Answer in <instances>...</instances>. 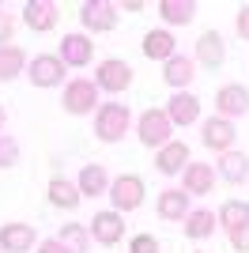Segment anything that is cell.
I'll return each instance as SVG.
<instances>
[{"mask_svg": "<svg viewBox=\"0 0 249 253\" xmlns=\"http://www.w3.org/2000/svg\"><path fill=\"white\" fill-rule=\"evenodd\" d=\"M215 110H219V117H238V114H246L249 110V91L242 84H227V87H219V95H215Z\"/></svg>", "mask_w": 249, "mask_h": 253, "instance_id": "obj_12", "label": "cell"}, {"mask_svg": "<svg viewBox=\"0 0 249 253\" xmlns=\"http://www.w3.org/2000/svg\"><path fill=\"white\" fill-rule=\"evenodd\" d=\"M181 174H185V193L193 197H204L215 189V167H208V163H189Z\"/></svg>", "mask_w": 249, "mask_h": 253, "instance_id": "obj_15", "label": "cell"}, {"mask_svg": "<svg viewBox=\"0 0 249 253\" xmlns=\"http://www.w3.org/2000/svg\"><path fill=\"white\" fill-rule=\"evenodd\" d=\"M200 253H204V250H200Z\"/></svg>", "mask_w": 249, "mask_h": 253, "instance_id": "obj_36", "label": "cell"}, {"mask_svg": "<svg viewBox=\"0 0 249 253\" xmlns=\"http://www.w3.org/2000/svg\"><path fill=\"white\" fill-rule=\"evenodd\" d=\"M230 246H234L238 253H249V223L238 227V231H230Z\"/></svg>", "mask_w": 249, "mask_h": 253, "instance_id": "obj_31", "label": "cell"}, {"mask_svg": "<svg viewBox=\"0 0 249 253\" xmlns=\"http://www.w3.org/2000/svg\"><path fill=\"white\" fill-rule=\"evenodd\" d=\"M132 84V68L121 61V57H110L94 68V87L98 91H110V95H121L124 87Z\"/></svg>", "mask_w": 249, "mask_h": 253, "instance_id": "obj_4", "label": "cell"}, {"mask_svg": "<svg viewBox=\"0 0 249 253\" xmlns=\"http://www.w3.org/2000/svg\"><path fill=\"white\" fill-rule=\"evenodd\" d=\"M57 57H61L64 64H72V68H83V64L94 61V42L87 38V34H64Z\"/></svg>", "mask_w": 249, "mask_h": 253, "instance_id": "obj_10", "label": "cell"}, {"mask_svg": "<svg viewBox=\"0 0 249 253\" xmlns=\"http://www.w3.org/2000/svg\"><path fill=\"white\" fill-rule=\"evenodd\" d=\"M200 136H204V148L219 151V155H227L230 148H234V125H230L227 117H211V121H204V128H200Z\"/></svg>", "mask_w": 249, "mask_h": 253, "instance_id": "obj_9", "label": "cell"}, {"mask_svg": "<svg viewBox=\"0 0 249 253\" xmlns=\"http://www.w3.org/2000/svg\"><path fill=\"white\" fill-rule=\"evenodd\" d=\"M166 117H170V125H193L200 117V98L189 95V91H177V95L166 102Z\"/></svg>", "mask_w": 249, "mask_h": 253, "instance_id": "obj_13", "label": "cell"}, {"mask_svg": "<svg viewBox=\"0 0 249 253\" xmlns=\"http://www.w3.org/2000/svg\"><path fill=\"white\" fill-rule=\"evenodd\" d=\"M163 80H166L170 87H177V91H181V87H189V84H193V61L174 53V57L163 64Z\"/></svg>", "mask_w": 249, "mask_h": 253, "instance_id": "obj_21", "label": "cell"}, {"mask_svg": "<svg viewBox=\"0 0 249 253\" xmlns=\"http://www.w3.org/2000/svg\"><path fill=\"white\" fill-rule=\"evenodd\" d=\"M76 189H80V197H102V193L110 189L106 167H102V163H87V167L80 170V181H76Z\"/></svg>", "mask_w": 249, "mask_h": 253, "instance_id": "obj_17", "label": "cell"}, {"mask_svg": "<svg viewBox=\"0 0 249 253\" xmlns=\"http://www.w3.org/2000/svg\"><path fill=\"white\" fill-rule=\"evenodd\" d=\"M15 163H19V144L11 136H0V170L15 167Z\"/></svg>", "mask_w": 249, "mask_h": 253, "instance_id": "obj_29", "label": "cell"}, {"mask_svg": "<svg viewBox=\"0 0 249 253\" xmlns=\"http://www.w3.org/2000/svg\"><path fill=\"white\" fill-rule=\"evenodd\" d=\"M144 57L147 61H170L174 57V38H170V31H147L144 34Z\"/></svg>", "mask_w": 249, "mask_h": 253, "instance_id": "obj_20", "label": "cell"}, {"mask_svg": "<svg viewBox=\"0 0 249 253\" xmlns=\"http://www.w3.org/2000/svg\"><path fill=\"white\" fill-rule=\"evenodd\" d=\"M128 253H159L155 234H136L132 242H128Z\"/></svg>", "mask_w": 249, "mask_h": 253, "instance_id": "obj_30", "label": "cell"}, {"mask_svg": "<svg viewBox=\"0 0 249 253\" xmlns=\"http://www.w3.org/2000/svg\"><path fill=\"white\" fill-rule=\"evenodd\" d=\"M23 23L38 34L53 31L57 27V4H49V0H27L23 4Z\"/></svg>", "mask_w": 249, "mask_h": 253, "instance_id": "obj_11", "label": "cell"}, {"mask_svg": "<svg viewBox=\"0 0 249 253\" xmlns=\"http://www.w3.org/2000/svg\"><path fill=\"white\" fill-rule=\"evenodd\" d=\"M87 234H94V242H102V246H117L124 238L121 211H98L91 219V227H87Z\"/></svg>", "mask_w": 249, "mask_h": 253, "instance_id": "obj_8", "label": "cell"}, {"mask_svg": "<svg viewBox=\"0 0 249 253\" xmlns=\"http://www.w3.org/2000/svg\"><path fill=\"white\" fill-rule=\"evenodd\" d=\"M80 23L87 27V31H94V34H106V31L117 27V8L106 4V0H87V4L80 8Z\"/></svg>", "mask_w": 249, "mask_h": 253, "instance_id": "obj_6", "label": "cell"}, {"mask_svg": "<svg viewBox=\"0 0 249 253\" xmlns=\"http://www.w3.org/2000/svg\"><path fill=\"white\" fill-rule=\"evenodd\" d=\"M159 215H163V219H185V215H189L185 189H166V193H159Z\"/></svg>", "mask_w": 249, "mask_h": 253, "instance_id": "obj_22", "label": "cell"}, {"mask_svg": "<svg viewBox=\"0 0 249 253\" xmlns=\"http://www.w3.org/2000/svg\"><path fill=\"white\" fill-rule=\"evenodd\" d=\"M159 15L170 27H189L197 19V4H189V0H159Z\"/></svg>", "mask_w": 249, "mask_h": 253, "instance_id": "obj_19", "label": "cell"}, {"mask_svg": "<svg viewBox=\"0 0 249 253\" xmlns=\"http://www.w3.org/2000/svg\"><path fill=\"white\" fill-rule=\"evenodd\" d=\"M23 64H27V57H23L19 45H0V84L15 80L23 72Z\"/></svg>", "mask_w": 249, "mask_h": 253, "instance_id": "obj_25", "label": "cell"}, {"mask_svg": "<svg viewBox=\"0 0 249 253\" xmlns=\"http://www.w3.org/2000/svg\"><path fill=\"white\" fill-rule=\"evenodd\" d=\"M38 253H68V250H64L57 238H49V242H42V246H38Z\"/></svg>", "mask_w": 249, "mask_h": 253, "instance_id": "obj_34", "label": "cell"}, {"mask_svg": "<svg viewBox=\"0 0 249 253\" xmlns=\"http://www.w3.org/2000/svg\"><path fill=\"white\" fill-rule=\"evenodd\" d=\"M136 128H140V140H144L147 148H166V144H170V132H174L166 110H147Z\"/></svg>", "mask_w": 249, "mask_h": 253, "instance_id": "obj_5", "label": "cell"}, {"mask_svg": "<svg viewBox=\"0 0 249 253\" xmlns=\"http://www.w3.org/2000/svg\"><path fill=\"white\" fill-rule=\"evenodd\" d=\"M155 167H159V174H181V170L189 167V148L181 140H170L166 148H159Z\"/></svg>", "mask_w": 249, "mask_h": 253, "instance_id": "obj_16", "label": "cell"}, {"mask_svg": "<svg viewBox=\"0 0 249 253\" xmlns=\"http://www.w3.org/2000/svg\"><path fill=\"white\" fill-rule=\"evenodd\" d=\"M215 231V211H208V208H200V211H189L185 215V234L189 238H208V234Z\"/></svg>", "mask_w": 249, "mask_h": 253, "instance_id": "obj_26", "label": "cell"}, {"mask_svg": "<svg viewBox=\"0 0 249 253\" xmlns=\"http://www.w3.org/2000/svg\"><path fill=\"white\" fill-rule=\"evenodd\" d=\"M64 80V61L57 53H38L31 61V84L34 87H57Z\"/></svg>", "mask_w": 249, "mask_h": 253, "instance_id": "obj_7", "label": "cell"}, {"mask_svg": "<svg viewBox=\"0 0 249 253\" xmlns=\"http://www.w3.org/2000/svg\"><path fill=\"white\" fill-rule=\"evenodd\" d=\"M246 174H249V159L242 151H227V155L219 159V178L223 181L238 185V181H246Z\"/></svg>", "mask_w": 249, "mask_h": 253, "instance_id": "obj_23", "label": "cell"}, {"mask_svg": "<svg viewBox=\"0 0 249 253\" xmlns=\"http://www.w3.org/2000/svg\"><path fill=\"white\" fill-rule=\"evenodd\" d=\"M64 114L72 117H83L91 114L94 106H98V87H94V80H72V84L64 87Z\"/></svg>", "mask_w": 249, "mask_h": 253, "instance_id": "obj_3", "label": "cell"}, {"mask_svg": "<svg viewBox=\"0 0 249 253\" xmlns=\"http://www.w3.org/2000/svg\"><path fill=\"white\" fill-rule=\"evenodd\" d=\"M94 132H98V140H106V144H117V140L128 132V106H121V102L98 106V114H94Z\"/></svg>", "mask_w": 249, "mask_h": 253, "instance_id": "obj_1", "label": "cell"}, {"mask_svg": "<svg viewBox=\"0 0 249 253\" xmlns=\"http://www.w3.org/2000/svg\"><path fill=\"white\" fill-rule=\"evenodd\" d=\"M110 201L114 211H136L144 204V178L140 174H121V178L110 181Z\"/></svg>", "mask_w": 249, "mask_h": 253, "instance_id": "obj_2", "label": "cell"}, {"mask_svg": "<svg viewBox=\"0 0 249 253\" xmlns=\"http://www.w3.org/2000/svg\"><path fill=\"white\" fill-rule=\"evenodd\" d=\"M57 242L68 253H83L87 250V227H83V223H64L61 234H57Z\"/></svg>", "mask_w": 249, "mask_h": 253, "instance_id": "obj_27", "label": "cell"}, {"mask_svg": "<svg viewBox=\"0 0 249 253\" xmlns=\"http://www.w3.org/2000/svg\"><path fill=\"white\" fill-rule=\"evenodd\" d=\"M34 246V227L27 223H4L0 227V250L4 253H27Z\"/></svg>", "mask_w": 249, "mask_h": 253, "instance_id": "obj_14", "label": "cell"}, {"mask_svg": "<svg viewBox=\"0 0 249 253\" xmlns=\"http://www.w3.org/2000/svg\"><path fill=\"white\" fill-rule=\"evenodd\" d=\"M45 193H49V204H57V208H76V204L83 201V197H80V189H76V185H72L68 178H53Z\"/></svg>", "mask_w": 249, "mask_h": 253, "instance_id": "obj_24", "label": "cell"}, {"mask_svg": "<svg viewBox=\"0 0 249 253\" xmlns=\"http://www.w3.org/2000/svg\"><path fill=\"white\" fill-rule=\"evenodd\" d=\"M0 128H4V102H0Z\"/></svg>", "mask_w": 249, "mask_h": 253, "instance_id": "obj_35", "label": "cell"}, {"mask_svg": "<svg viewBox=\"0 0 249 253\" xmlns=\"http://www.w3.org/2000/svg\"><path fill=\"white\" fill-rule=\"evenodd\" d=\"M11 31H15V19H11L8 11L0 8V45H8V42H11Z\"/></svg>", "mask_w": 249, "mask_h": 253, "instance_id": "obj_32", "label": "cell"}, {"mask_svg": "<svg viewBox=\"0 0 249 253\" xmlns=\"http://www.w3.org/2000/svg\"><path fill=\"white\" fill-rule=\"evenodd\" d=\"M219 223L227 227V234L238 231V227H246V223H249V208L242 201H227L223 208H219Z\"/></svg>", "mask_w": 249, "mask_h": 253, "instance_id": "obj_28", "label": "cell"}, {"mask_svg": "<svg viewBox=\"0 0 249 253\" xmlns=\"http://www.w3.org/2000/svg\"><path fill=\"white\" fill-rule=\"evenodd\" d=\"M234 27H238L242 38H249V4H246V8H238V19H234Z\"/></svg>", "mask_w": 249, "mask_h": 253, "instance_id": "obj_33", "label": "cell"}, {"mask_svg": "<svg viewBox=\"0 0 249 253\" xmlns=\"http://www.w3.org/2000/svg\"><path fill=\"white\" fill-rule=\"evenodd\" d=\"M197 61L208 64V68H219V64L227 61V45L219 38V31H204L197 42Z\"/></svg>", "mask_w": 249, "mask_h": 253, "instance_id": "obj_18", "label": "cell"}]
</instances>
